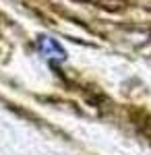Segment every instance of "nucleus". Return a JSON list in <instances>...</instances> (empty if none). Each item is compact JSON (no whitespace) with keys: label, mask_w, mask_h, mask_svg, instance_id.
<instances>
[{"label":"nucleus","mask_w":151,"mask_h":155,"mask_svg":"<svg viewBox=\"0 0 151 155\" xmlns=\"http://www.w3.org/2000/svg\"><path fill=\"white\" fill-rule=\"evenodd\" d=\"M37 50L48 60H66V50L58 44V39H54V37H50V35H39Z\"/></svg>","instance_id":"nucleus-1"}]
</instances>
